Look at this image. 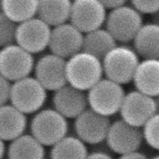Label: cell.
Returning a JSON list of instances; mask_svg holds the SVG:
<instances>
[{"label": "cell", "mask_w": 159, "mask_h": 159, "mask_svg": "<svg viewBox=\"0 0 159 159\" xmlns=\"http://www.w3.org/2000/svg\"><path fill=\"white\" fill-rule=\"evenodd\" d=\"M130 3L142 16H152L159 11V0H134Z\"/></svg>", "instance_id": "26"}, {"label": "cell", "mask_w": 159, "mask_h": 159, "mask_svg": "<svg viewBox=\"0 0 159 159\" xmlns=\"http://www.w3.org/2000/svg\"><path fill=\"white\" fill-rule=\"evenodd\" d=\"M155 101H156L157 109H158V113H159V96H158V97L155 98Z\"/></svg>", "instance_id": "33"}, {"label": "cell", "mask_w": 159, "mask_h": 159, "mask_svg": "<svg viewBox=\"0 0 159 159\" xmlns=\"http://www.w3.org/2000/svg\"><path fill=\"white\" fill-rule=\"evenodd\" d=\"M6 152H7V149H6L5 141L0 138V159L4 158Z\"/></svg>", "instance_id": "31"}, {"label": "cell", "mask_w": 159, "mask_h": 159, "mask_svg": "<svg viewBox=\"0 0 159 159\" xmlns=\"http://www.w3.org/2000/svg\"><path fill=\"white\" fill-rule=\"evenodd\" d=\"M143 142L142 129L130 125L121 119L111 123L106 139L107 147L120 156L138 152Z\"/></svg>", "instance_id": "11"}, {"label": "cell", "mask_w": 159, "mask_h": 159, "mask_svg": "<svg viewBox=\"0 0 159 159\" xmlns=\"http://www.w3.org/2000/svg\"><path fill=\"white\" fill-rule=\"evenodd\" d=\"M52 105L67 120H75L89 108L87 93L67 84L53 93Z\"/></svg>", "instance_id": "15"}, {"label": "cell", "mask_w": 159, "mask_h": 159, "mask_svg": "<svg viewBox=\"0 0 159 159\" xmlns=\"http://www.w3.org/2000/svg\"><path fill=\"white\" fill-rule=\"evenodd\" d=\"M48 91L34 76L12 83L9 102L24 114H35L43 109Z\"/></svg>", "instance_id": "5"}, {"label": "cell", "mask_w": 159, "mask_h": 159, "mask_svg": "<svg viewBox=\"0 0 159 159\" xmlns=\"http://www.w3.org/2000/svg\"><path fill=\"white\" fill-rule=\"evenodd\" d=\"M66 75L68 85L86 93L103 79L102 60L80 51L67 60Z\"/></svg>", "instance_id": "1"}, {"label": "cell", "mask_w": 159, "mask_h": 159, "mask_svg": "<svg viewBox=\"0 0 159 159\" xmlns=\"http://www.w3.org/2000/svg\"><path fill=\"white\" fill-rule=\"evenodd\" d=\"M140 62L133 47L117 44L102 58L104 75L120 85H126L133 82Z\"/></svg>", "instance_id": "2"}, {"label": "cell", "mask_w": 159, "mask_h": 159, "mask_svg": "<svg viewBox=\"0 0 159 159\" xmlns=\"http://www.w3.org/2000/svg\"><path fill=\"white\" fill-rule=\"evenodd\" d=\"M118 159H149L145 154L139 152H131V153L126 154V155H120Z\"/></svg>", "instance_id": "30"}, {"label": "cell", "mask_w": 159, "mask_h": 159, "mask_svg": "<svg viewBox=\"0 0 159 159\" xmlns=\"http://www.w3.org/2000/svg\"><path fill=\"white\" fill-rule=\"evenodd\" d=\"M8 159H44L45 147L30 134H24L8 146Z\"/></svg>", "instance_id": "20"}, {"label": "cell", "mask_w": 159, "mask_h": 159, "mask_svg": "<svg viewBox=\"0 0 159 159\" xmlns=\"http://www.w3.org/2000/svg\"><path fill=\"white\" fill-rule=\"evenodd\" d=\"M67 60L52 53L43 54L34 66V77L47 91L55 92L68 84L66 75Z\"/></svg>", "instance_id": "12"}, {"label": "cell", "mask_w": 159, "mask_h": 159, "mask_svg": "<svg viewBox=\"0 0 159 159\" xmlns=\"http://www.w3.org/2000/svg\"><path fill=\"white\" fill-rule=\"evenodd\" d=\"M72 2L70 0L39 1L37 17L51 28L70 22Z\"/></svg>", "instance_id": "19"}, {"label": "cell", "mask_w": 159, "mask_h": 159, "mask_svg": "<svg viewBox=\"0 0 159 159\" xmlns=\"http://www.w3.org/2000/svg\"><path fill=\"white\" fill-rule=\"evenodd\" d=\"M12 82L0 74V107L8 104L10 100Z\"/></svg>", "instance_id": "27"}, {"label": "cell", "mask_w": 159, "mask_h": 159, "mask_svg": "<svg viewBox=\"0 0 159 159\" xmlns=\"http://www.w3.org/2000/svg\"><path fill=\"white\" fill-rule=\"evenodd\" d=\"M84 34L70 22L52 28L48 49L50 52L68 60L82 51Z\"/></svg>", "instance_id": "14"}, {"label": "cell", "mask_w": 159, "mask_h": 159, "mask_svg": "<svg viewBox=\"0 0 159 159\" xmlns=\"http://www.w3.org/2000/svg\"><path fill=\"white\" fill-rule=\"evenodd\" d=\"M157 113L155 98L135 89L126 93L119 113L121 120L130 125L142 129Z\"/></svg>", "instance_id": "8"}, {"label": "cell", "mask_w": 159, "mask_h": 159, "mask_svg": "<svg viewBox=\"0 0 159 159\" xmlns=\"http://www.w3.org/2000/svg\"><path fill=\"white\" fill-rule=\"evenodd\" d=\"M144 141L152 148L159 151V113L154 115L142 127Z\"/></svg>", "instance_id": "25"}, {"label": "cell", "mask_w": 159, "mask_h": 159, "mask_svg": "<svg viewBox=\"0 0 159 159\" xmlns=\"http://www.w3.org/2000/svg\"><path fill=\"white\" fill-rule=\"evenodd\" d=\"M143 16L130 2L107 14L105 28L117 43L132 42L143 26Z\"/></svg>", "instance_id": "6"}, {"label": "cell", "mask_w": 159, "mask_h": 159, "mask_svg": "<svg viewBox=\"0 0 159 159\" xmlns=\"http://www.w3.org/2000/svg\"><path fill=\"white\" fill-rule=\"evenodd\" d=\"M18 24L0 12V49L16 43Z\"/></svg>", "instance_id": "24"}, {"label": "cell", "mask_w": 159, "mask_h": 159, "mask_svg": "<svg viewBox=\"0 0 159 159\" xmlns=\"http://www.w3.org/2000/svg\"><path fill=\"white\" fill-rule=\"evenodd\" d=\"M117 45L113 36L106 28H100L84 34L82 51L102 60Z\"/></svg>", "instance_id": "21"}, {"label": "cell", "mask_w": 159, "mask_h": 159, "mask_svg": "<svg viewBox=\"0 0 159 159\" xmlns=\"http://www.w3.org/2000/svg\"><path fill=\"white\" fill-rule=\"evenodd\" d=\"M151 16H152V23L159 26V11L155 12V14H153Z\"/></svg>", "instance_id": "32"}, {"label": "cell", "mask_w": 159, "mask_h": 159, "mask_svg": "<svg viewBox=\"0 0 159 159\" xmlns=\"http://www.w3.org/2000/svg\"><path fill=\"white\" fill-rule=\"evenodd\" d=\"M39 1H2V12L16 24H20L37 16Z\"/></svg>", "instance_id": "23"}, {"label": "cell", "mask_w": 159, "mask_h": 159, "mask_svg": "<svg viewBox=\"0 0 159 159\" xmlns=\"http://www.w3.org/2000/svg\"><path fill=\"white\" fill-rule=\"evenodd\" d=\"M86 159H114L110 154L107 153L105 152H93L91 153H89Z\"/></svg>", "instance_id": "29"}, {"label": "cell", "mask_w": 159, "mask_h": 159, "mask_svg": "<svg viewBox=\"0 0 159 159\" xmlns=\"http://www.w3.org/2000/svg\"><path fill=\"white\" fill-rule=\"evenodd\" d=\"M68 120L54 108L42 109L34 114L30 124V134L44 147H52L68 136Z\"/></svg>", "instance_id": "3"}, {"label": "cell", "mask_w": 159, "mask_h": 159, "mask_svg": "<svg viewBox=\"0 0 159 159\" xmlns=\"http://www.w3.org/2000/svg\"><path fill=\"white\" fill-rule=\"evenodd\" d=\"M125 96L122 85L103 78L87 92L89 108L110 118L120 113Z\"/></svg>", "instance_id": "4"}, {"label": "cell", "mask_w": 159, "mask_h": 159, "mask_svg": "<svg viewBox=\"0 0 159 159\" xmlns=\"http://www.w3.org/2000/svg\"><path fill=\"white\" fill-rule=\"evenodd\" d=\"M101 2L106 9L110 11L114 10L128 3L125 0H102Z\"/></svg>", "instance_id": "28"}, {"label": "cell", "mask_w": 159, "mask_h": 159, "mask_svg": "<svg viewBox=\"0 0 159 159\" xmlns=\"http://www.w3.org/2000/svg\"><path fill=\"white\" fill-rule=\"evenodd\" d=\"M135 89L149 96H159V59H143L133 79Z\"/></svg>", "instance_id": "17"}, {"label": "cell", "mask_w": 159, "mask_h": 159, "mask_svg": "<svg viewBox=\"0 0 159 159\" xmlns=\"http://www.w3.org/2000/svg\"><path fill=\"white\" fill-rule=\"evenodd\" d=\"M110 118L88 108L74 120L75 136L85 144L97 145L106 141L111 125Z\"/></svg>", "instance_id": "13"}, {"label": "cell", "mask_w": 159, "mask_h": 159, "mask_svg": "<svg viewBox=\"0 0 159 159\" xmlns=\"http://www.w3.org/2000/svg\"><path fill=\"white\" fill-rule=\"evenodd\" d=\"M150 159H159V155H156V156L153 157V158H150Z\"/></svg>", "instance_id": "35"}, {"label": "cell", "mask_w": 159, "mask_h": 159, "mask_svg": "<svg viewBox=\"0 0 159 159\" xmlns=\"http://www.w3.org/2000/svg\"><path fill=\"white\" fill-rule=\"evenodd\" d=\"M28 126L26 115L8 103L0 107V138L4 141H14L23 135Z\"/></svg>", "instance_id": "16"}, {"label": "cell", "mask_w": 159, "mask_h": 159, "mask_svg": "<svg viewBox=\"0 0 159 159\" xmlns=\"http://www.w3.org/2000/svg\"><path fill=\"white\" fill-rule=\"evenodd\" d=\"M87 145L75 135H68L51 147L50 159H86Z\"/></svg>", "instance_id": "22"}, {"label": "cell", "mask_w": 159, "mask_h": 159, "mask_svg": "<svg viewBox=\"0 0 159 159\" xmlns=\"http://www.w3.org/2000/svg\"><path fill=\"white\" fill-rule=\"evenodd\" d=\"M52 28L36 16L18 25L16 43L34 55L49 48Z\"/></svg>", "instance_id": "10"}, {"label": "cell", "mask_w": 159, "mask_h": 159, "mask_svg": "<svg viewBox=\"0 0 159 159\" xmlns=\"http://www.w3.org/2000/svg\"><path fill=\"white\" fill-rule=\"evenodd\" d=\"M107 10L99 0H75L71 5L70 23L83 34L102 28Z\"/></svg>", "instance_id": "9"}, {"label": "cell", "mask_w": 159, "mask_h": 159, "mask_svg": "<svg viewBox=\"0 0 159 159\" xmlns=\"http://www.w3.org/2000/svg\"><path fill=\"white\" fill-rule=\"evenodd\" d=\"M133 48L143 59H159V26L144 23L135 36Z\"/></svg>", "instance_id": "18"}, {"label": "cell", "mask_w": 159, "mask_h": 159, "mask_svg": "<svg viewBox=\"0 0 159 159\" xmlns=\"http://www.w3.org/2000/svg\"><path fill=\"white\" fill-rule=\"evenodd\" d=\"M2 1H0V12H2Z\"/></svg>", "instance_id": "34"}, {"label": "cell", "mask_w": 159, "mask_h": 159, "mask_svg": "<svg viewBox=\"0 0 159 159\" xmlns=\"http://www.w3.org/2000/svg\"><path fill=\"white\" fill-rule=\"evenodd\" d=\"M35 63L34 55L16 43L0 49V74L12 83L30 76Z\"/></svg>", "instance_id": "7"}]
</instances>
